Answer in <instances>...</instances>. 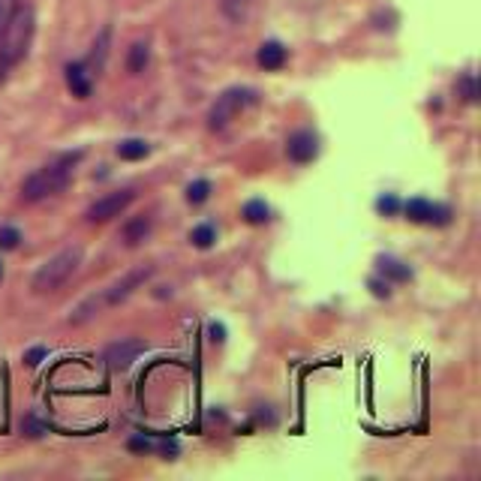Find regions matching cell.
<instances>
[{"instance_id": "cell-19", "label": "cell", "mask_w": 481, "mask_h": 481, "mask_svg": "<svg viewBox=\"0 0 481 481\" xmlns=\"http://www.w3.org/2000/svg\"><path fill=\"white\" fill-rule=\"evenodd\" d=\"M208 196H211V180H204V178L192 180V184L187 187V202L190 204H204Z\"/></svg>"}, {"instance_id": "cell-7", "label": "cell", "mask_w": 481, "mask_h": 481, "mask_svg": "<svg viewBox=\"0 0 481 481\" xmlns=\"http://www.w3.org/2000/svg\"><path fill=\"white\" fill-rule=\"evenodd\" d=\"M286 153L292 163H310L319 153V136L313 129H298L286 139Z\"/></svg>"}, {"instance_id": "cell-29", "label": "cell", "mask_w": 481, "mask_h": 481, "mask_svg": "<svg viewBox=\"0 0 481 481\" xmlns=\"http://www.w3.org/2000/svg\"><path fill=\"white\" fill-rule=\"evenodd\" d=\"M0 280H4V262H0Z\"/></svg>"}, {"instance_id": "cell-4", "label": "cell", "mask_w": 481, "mask_h": 481, "mask_svg": "<svg viewBox=\"0 0 481 481\" xmlns=\"http://www.w3.org/2000/svg\"><path fill=\"white\" fill-rule=\"evenodd\" d=\"M256 103V91H250V88H232V91H226L223 96H216V103H214V108H211V115H208V127L211 129H226L232 120L244 112L247 105H253Z\"/></svg>"}, {"instance_id": "cell-11", "label": "cell", "mask_w": 481, "mask_h": 481, "mask_svg": "<svg viewBox=\"0 0 481 481\" xmlns=\"http://www.w3.org/2000/svg\"><path fill=\"white\" fill-rule=\"evenodd\" d=\"M256 60H259V66L262 69H268V72H274V69H283V64H286V48L280 45V42H265L262 48H259V54H256Z\"/></svg>"}, {"instance_id": "cell-5", "label": "cell", "mask_w": 481, "mask_h": 481, "mask_svg": "<svg viewBox=\"0 0 481 481\" xmlns=\"http://www.w3.org/2000/svg\"><path fill=\"white\" fill-rule=\"evenodd\" d=\"M132 196H136L132 190H120V192H112V196H103V199H96L91 204L84 216H88V223H108L112 216H120L129 208Z\"/></svg>"}, {"instance_id": "cell-20", "label": "cell", "mask_w": 481, "mask_h": 481, "mask_svg": "<svg viewBox=\"0 0 481 481\" xmlns=\"http://www.w3.org/2000/svg\"><path fill=\"white\" fill-rule=\"evenodd\" d=\"M21 244V232L16 226H0V250H16Z\"/></svg>"}, {"instance_id": "cell-25", "label": "cell", "mask_w": 481, "mask_h": 481, "mask_svg": "<svg viewBox=\"0 0 481 481\" xmlns=\"http://www.w3.org/2000/svg\"><path fill=\"white\" fill-rule=\"evenodd\" d=\"M370 292L376 298H391V289H388V280H379V277H370Z\"/></svg>"}, {"instance_id": "cell-27", "label": "cell", "mask_w": 481, "mask_h": 481, "mask_svg": "<svg viewBox=\"0 0 481 481\" xmlns=\"http://www.w3.org/2000/svg\"><path fill=\"white\" fill-rule=\"evenodd\" d=\"M208 337H211L214 343H226V325L211 322V325H208Z\"/></svg>"}, {"instance_id": "cell-2", "label": "cell", "mask_w": 481, "mask_h": 481, "mask_svg": "<svg viewBox=\"0 0 481 481\" xmlns=\"http://www.w3.org/2000/svg\"><path fill=\"white\" fill-rule=\"evenodd\" d=\"M81 256H84L81 247H64L60 253H54V256L33 274L30 289H33L36 295H48V292H54V289H60L72 274L79 271Z\"/></svg>"}, {"instance_id": "cell-21", "label": "cell", "mask_w": 481, "mask_h": 481, "mask_svg": "<svg viewBox=\"0 0 481 481\" xmlns=\"http://www.w3.org/2000/svg\"><path fill=\"white\" fill-rule=\"evenodd\" d=\"M457 91H460V96H463L466 103H475V100H478V84H475V76H473V72H466V76L460 79Z\"/></svg>"}, {"instance_id": "cell-10", "label": "cell", "mask_w": 481, "mask_h": 481, "mask_svg": "<svg viewBox=\"0 0 481 481\" xmlns=\"http://www.w3.org/2000/svg\"><path fill=\"white\" fill-rule=\"evenodd\" d=\"M66 84H69L72 96L88 100V96H91V79H88V69H84V64H69L66 66Z\"/></svg>"}, {"instance_id": "cell-14", "label": "cell", "mask_w": 481, "mask_h": 481, "mask_svg": "<svg viewBox=\"0 0 481 481\" xmlns=\"http://www.w3.org/2000/svg\"><path fill=\"white\" fill-rule=\"evenodd\" d=\"M148 153H151V144L144 141V139H127V141L117 144V156H120V160H129V163L144 160Z\"/></svg>"}, {"instance_id": "cell-22", "label": "cell", "mask_w": 481, "mask_h": 481, "mask_svg": "<svg viewBox=\"0 0 481 481\" xmlns=\"http://www.w3.org/2000/svg\"><path fill=\"white\" fill-rule=\"evenodd\" d=\"M376 211L379 214H397V211H400V199H397V196H391V192H388V196H379L376 199Z\"/></svg>"}, {"instance_id": "cell-16", "label": "cell", "mask_w": 481, "mask_h": 481, "mask_svg": "<svg viewBox=\"0 0 481 481\" xmlns=\"http://www.w3.org/2000/svg\"><path fill=\"white\" fill-rule=\"evenodd\" d=\"M148 60H151V45L148 42H136L129 48V54H127V69L129 72H144Z\"/></svg>"}, {"instance_id": "cell-23", "label": "cell", "mask_w": 481, "mask_h": 481, "mask_svg": "<svg viewBox=\"0 0 481 481\" xmlns=\"http://www.w3.org/2000/svg\"><path fill=\"white\" fill-rule=\"evenodd\" d=\"M16 9H18V0H0V33H4L9 18L16 16Z\"/></svg>"}, {"instance_id": "cell-1", "label": "cell", "mask_w": 481, "mask_h": 481, "mask_svg": "<svg viewBox=\"0 0 481 481\" xmlns=\"http://www.w3.org/2000/svg\"><path fill=\"white\" fill-rule=\"evenodd\" d=\"M79 160H81V153H66V156H60L57 163L40 168V172H33L21 184V196L28 199V202H40L45 196H54V192H60V190L66 187L72 166H76Z\"/></svg>"}, {"instance_id": "cell-15", "label": "cell", "mask_w": 481, "mask_h": 481, "mask_svg": "<svg viewBox=\"0 0 481 481\" xmlns=\"http://www.w3.org/2000/svg\"><path fill=\"white\" fill-rule=\"evenodd\" d=\"M400 208L406 211V220H412V223H427L430 220V211H433V202H427V199H409L406 204H400Z\"/></svg>"}, {"instance_id": "cell-28", "label": "cell", "mask_w": 481, "mask_h": 481, "mask_svg": "<svg viewBox=\"0 0 481 481\" xmlns=\"http://www.w3.org/2000/svg\"><path fill=\"white\" fill-rule=\"evenodd\" d=\"M6 69H9V60H6L4 54H0V81L6 79Z\"/></svg>"}, {"instance_id": "cell-13", "label": "cell", "mask_w": 481, "mask_h": 481, "mask_svg": "<svg viewBox=\"0 0 481 481\" xmlns=\"http://www.w3.org/2000/svg\"><path fill=\"white\" fill-rule=\"evenodd\" d=\"M240 216H244L250 226H262L271 220V208L265 204V199H250V202H244V208H240Z\"/></svg>"}, {"instance_id": "cell-6", "label": "cell", "mask_w": 481, "mask_h": 481, "mask_svg": "<svg viewBox=\"0 0 481 481\" xmlns=\"http://www.w3.org/2000/svg\"><path fill=\"white\" fill-rule=\"evenodd\" d=\"M153 274V268L151 265H141V268H132L124 280H117V283H112L105 289V295H103V304H120V301L124 298H129L132 292H136V289L148 280V277Z\"/></svg>"}, {"instance_id": "cell-26", "label": "cell", "mask_w": 481, "mask_h": 481, "mask_svg": "<svg viewBox=\"0 0 481 481\" xmlns=\"http://www.w3.org/2000/svg\"><path fill=\"white\" fill-rule=\"evenodd\" d=\"M45 355H48V349H45V346H36V349H30V352L24 355V364H28V367H36Z\"/></svg>"}, {"instance_id": "cell-3", "label": "cell", "mask_w": 481, "mask_h": 481, "mask_svg": "<svg viewBox=\"0 0 481 481\" xmlns=\"http://www.w3.org/2000/svg\"><path fill=\"white\" fill-rule=\"evenodd\" d=\"M30 36H33V12L28 6H18L16 16L9 18V24L0 33V54H4L12 64L28 54V45H30Z\"/></svg>"}, {"instance_id": "cell-18", "label": "cell", "mask_w": 481, "mask_h": 481, "mask_svg": "<svg viewBox=\"0 0 481 481\" xmlns=\"http://www.w3.org/2000/svg\"><path fill=\"white\" fill-rule=\"evenodd\" d=\"M108 40H112V30H103L100 33V40L93 42V54H91V66L93 69H103L105 66V54H108Z\"/></svg>"}, {"instance_id": "cell-9", "label": "cell", "mask_w": 481, "mask_h": 481, "mask_svg": "<svg viewBox=\"0 0 481 481\" xmlns=\"http://www.w3.org/2000/svg\"><path fill=\"white\" fill-rule=\"evenodd\" d=\"M376 271L385 277V280H394V283L412 280V268H409L406 262L394 259V256H376Z\"/></svg>"}, {"instance_id": "cell-24", "label": "cell", "mask_w": 481, "mask_h": 481, "mask_svg": "<svg viewBox=\"0 0 481 481\" xmlns=\"http://www.w3.org/2000/svg\"><path fill=\"white\" fill-rule=\"evenodd\" d=\"M127 448L136 451V454H148V451H153V442L144 439V436H132V439L127 442Z\"/></svg>"}, {"instance_id": "cell-17", "label": "cell", "mask_w": 481, "mask_h": 481, "mask_svg": "<svg viewBox=\"0 0 481 481\" xmlns=\"http://www.w3.org/2000/svg\"><path fill=\"white\" fill-rule=\"evenodd\" d=\"M190 240H192V247L208 250V247H214V240H216V228H214L211 223H199V226L190 232Z\"/></svg>"}, {"instance_id": "cell-12", "label": "cell", "mask_w": 481, "mask_h": 481, "mask_svg": "<svg viewBox=\"0 0 481 481\" xmlns=\"http://www.w3.org/2000/svg\"><path fill=\"white\" fill-rule=\"evenodd\" d=\"M151 235V216H136L124 226V244L127 247H139L144 238Z\"/></svg>"}, {"instance_id": "cell-8", "label": "cell", "mask_w": 481, "mask_h": 481, "mask_svg": "<svg viewBox=\"0 0 481 481\" xmlns=\"http://www.w3.org/2000/svg\"><path fill=\"white\" fill-rule=\"evenodd\" d=\"M141 352H144V340L129 337V340H117V343L108 346L105 349V361H108V367H115V370H127Z\"/></svg>"}]
</instances>
